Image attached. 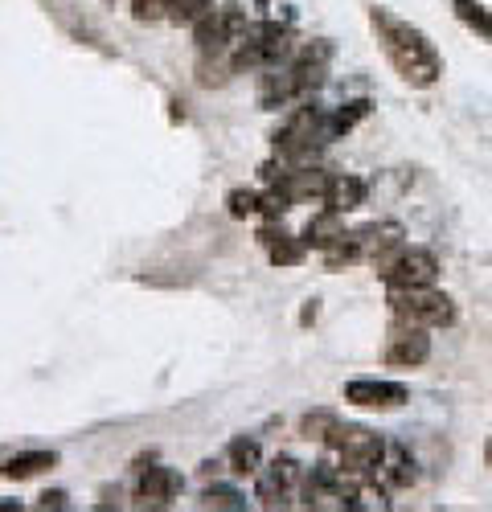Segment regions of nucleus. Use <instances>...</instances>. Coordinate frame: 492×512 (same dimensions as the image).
Instances as JSON below:
<instances>
[{
  "mask_svg": "<svg viewBox=\"0 0 492 512\" xmlns=\"http://www.w3.org/2000/svg\"><path fill=\"white\" fill-rule=\"evenodd\" d=\"M255 238H259L263 254L271 259V267H300L308 259V242L292 230H283V222H267Z\"/></svg>",
  "mask_w": 492,
  "mask_h": 512,
  "instance_id": "nucleus-13",
  "label": "nucleus"
},
{
  "mask_svg": "<svg viewBox=\"0 0 492 512\" xmlns=\"http://www.w3.org/2000/svg\"><path fill=\"white\" fill-rule=\"evenodd\" d=\"M378 484L386 488V492H402V488H410L415 484V459L406 455V447H386V463H382V472H378Z\"/></svg>",
  "mask_w": 492,
  "mask_h": 512,
  "instance_id": "nucleus-17",
  "label": "nucleus"
},
{
  "mask_svg": "<svg viewBox=\"0 0 492 512\" xmlns=\"http://www.w3.org/2000/svg\"><path fill=\"white\" fill-rule=\"evenodd\" d=\"M369 29H374L378 50L386 54V62L394 66V74L406 82V87L427 91V87H435V82L443 78V58L435 50V41L419 25L402 21L394 9L374 5V9H369Z\"/></svg>",
  "mask_w": 492,
  "mask_h": 512,
  "instance_id": "nucleus-1",
  "label": "nucleus"
},
{
  "mask_svg": "<svg viewBox=\"0 0 492 512\" xmlns=\"http://www.w3.org/2000/svg\"><path fill=\"white\" fill-rule=\"evenodd\" d=\"M320 205L333 209V213H353V209H361V205H365V181H361V177H349V173L333 177V181H328V193H324Z\"/></svg>",
  "mask_w": 492,
  "mask_h": 512,
  "instance_id": "nucleus-16",
  "label": "nucleus"
},
{
  "mask_svg": "<svg viewBox=\"0 0 492 512\" xmlns=\"http://www.w3.org/2000/svg\"><path fill=\"white\" fill-rule=\"evenodd\" d=\"M173 0H132V21L152 25V21H169Z\"/></svg>",
  "mask_w": 492,
  "mask_h": 512,
  "instance_id": "nucleus-26",
  "label": "nucleus"
},
{
  "mask_svg": "<svg viewBox=\"0 0 492 512\" xmlns=\"http://www.w3.org/2000/svg\"><path fill=\"white\" fill-rule=\"evenodd\" d=\"M226 213L234 222H246L259 213V189H230L226 193Z\"/></svg>",
  "mask_w": 492,
  "mask_h": 512,
  "instance_id": "nucleus-24",
  "label": "nucleus"
},
{
  "mask_svg": "<svg viewBox=\"0 0 492 512\" xmlns=\"http://www.w3.org/2000/svg\"><path fill=\"white\" fill-rule=\"evenodd\" d=\"M193 70H197V87H205V91L226 87V82L238 74L230 54H197V66Z\"/></svg>",
  "mask_w": 492,
  "mask_h": 512,
  "instance_id": "nucleus-20",
  "label": "nucleus"
},
{
  "mask_svg": "<svg viewBox=\"0 0 492 512\" xmlns=\"http://www.w3.org/2000/svg\"><path fill=\"white\" fill-rule=\"evenodd\" d=\"M37 504H41V508H66V504H70V496H66L62 488H54V492H41V496H37Z\"/></svg>",
  "mask_w": 492,
  "mask_h": 512,
  "instance_id": "nucleus-28",
  "label": "nucleus"
},
{
  "mask_svg": "<svg viewBox=\"0 0 492 512\" xmlns=\"http://www.w3.org/2000/svg\"><path fill=\"white\" fill-rule=\"evenodd\" d=\"M341 234H345V213H333V209H320V213H312L308 218V226H304V242H308V250H328V246H337L341 242Z\"/></svg>",
  "mask_w": 492,
  "mask_h": 512,
  "instance_id": "nucleus-15",
  "label": "nucleus"
},
{
  "mask_svg": "<svg viewBox=\"0 0 492 512\" xmlns=\"http://www.w3.org/2000/svg\"><path fill=\"white\" fill-rule=\"evenodd\" d=\"M246 13L238 5H218L214 13H205L193 25V46L197 54H230L238 46V37L246 33Z\"/></svg>",
  "mask_w": 492,
  "mask_h": 512,
  "instance_id": "nucleus-7",
  "label": "nucleus"
},
{
  "mask_svg": "<svg viewBox=\"0 0 492 512\" xmlns=\"http://www.w3.org/2000/svg\"><path fill=\"white\" fill-rule=\"evenodd\" d=\"M296 54V37L279 21H251L246 33L238 37V46L230 50L234 70L238 74H255V70H271L279 62H287Z\"/></svg>",
  "mask_w": 492,
  "mask_h": 512,
  "instance_id": "nucleus-3",
  "label": "nucleus"
},
{
  "mask_svg": "<svg viewBox=\"0 0 492 512\" xmlns=\"http://www.w3.org/2000/svg\"><path fill=\"white\" fill-rule=\"evenodd\" d=\"M484 463L492 467V435H488V447H484Z\"/></svg>",
  "mask_w": 492,
  "mask_h": 512,
  "instance_id": "nucleus-30",
  "label": "nucleus"
},
{
  "mask_svg": "<svg viewBox=\"0 0 492 512\" xmlns=\"http://www.w3.org/2000/svg\"><path fill=\"white\" fill-rule=\"evenodd\" d=\"M201 508H246V496L234 492V488H205Z\"/></svg>",
  "mask_w": 492,
  "mask_h": 512,
  "instance_id": "nucleus-27",
  "label": "nucleus"
},
{
  "mask_svg": "<svg viewBox=\"0 0 492 512\" xmlns=\"http://www.w3.org/2000/svg\"><path fill=\"white\" fill-rule=\"evenodd\" d=\"M300 480H304V467L292 455H275L267 467H259L255 500L263 508H287V504H292V492L300 488Z\"/></svg>",
  "mask_w": 492,
  "mask_h": 512,
  "instance_id": "nucleus-8",
  "label": "nucleus"
},
{
  "mask_svg": "<svg viewBox=\"0 0 492 512\" xmlns=\"http://www.w3.org/2000/svg\"><path fill=\"white\" fill-rule=\"evenodd\" d=\"M337 426H341V418H337L333 410H308V414L300 418V439L328 447V439L337 435Z\"/></svg>",
  "mask_w": 492,
  "mask_h": 512,
  "instance_id": "nucleus-22",
  "label": "nucleus"
},
{
  "mask_svg": "<svg viewBox=\"0 0 492 512\" xmlns=\"http://www.w3.org/2000/svg\"><path fill=\"white\" fill-rule=\"evenodd\" d=\"M185 488V476L177 472V467H164V463H148L140 467L136 476V488H132V500L140 508H169Z\"/></svg>",
  "mask_w": 492,
  "mask_h": 512,
  "instance_id": "nucleus-9",
  "label": "nucleus"
},
{
  "mask_svg": "<svg viewBox=\"0 0 492 512\" xmlns=\"http://www.w3.org/2000/svg\"><path fill=\"white\" fill-rule=\"evenodd\" d=\"M324 119H328V111L320 103L292 107V111H287V119L275 127V136H271L275 152L287 164H312L316 148L324 144Z\"/></svg>",
  "mask_w": 492,
  "mask_h": 512,
  "instance_id": "nucleus-5",
  "label": "nucleus"
},
{
  "mask_svg": "<svg viewBox=\"0 0 492 512\" xmlns=\"http://www.w3.org/2000/svg\"><path fill=\"white\" fill-rule=\"evenodd\" d=\"M287 209H292V197H287L279 185H271V189L259 193V213H263L267 222H283V213H287Z\"/></svg>",
  "mask_w": 492,
  "mask_h": 512,
  "instance_id": "nucleus-25",
  "label": "nucleus"
},
{
  "mask_svg": "<svg viewBox=\"0 0 492 512\" xmlns=\"http://www.w3.org/2000/svg\"><path fill=\"white\" fill-rule=\"evenodd\" d=\"M218 9V0H173V9H169V21L173 25H197L205 13H214Z\"/></svg>",
  "mask_w": 492,
  "mask_h": 512,
  "instance_id": "nucleus-23",
  "label": "nucleus"
},
{
  "mask_svg": "<svg viewBox=\"0 0 492 512\" xmlns=\"http://www.w3.org/2000/svg\"><path fill=\"white\" fill-rule=\"evenodd\" d=\"M451 13H456V21L464 29H472L480 41L492 46V9L488 5H480V0H451Z\"/></svg>",
  "mask_w": 492,
  "mask_h": 512,
  "instance_id": "nucleus-21",
  "label": "nucleus"
},
{
  "mask_svg": "<svg viewBox=\"0 0 492 512\" xmlns=\"http://www.w3.org/2000/svg\"><path fill=\"white\" fill-rule=\"evenodd\" d=\"M369 107H374V103H369V99H353V103H345V107H337L333 115H328L324 119V144H333V140H345L349 132H353V127L369 115Z\"/></svg>",
  "mask_w": 492,
  "mask_h": 512,
  "instance_id": "nucleus-19",
  "label": "nucleus"
},
{
  "mask_svg": "<svg viewBox=\"0 0 492 512\" xmlns=\"http://www.w3.org/2000/svg\"><path fill=\"white\" fill-rule=\"evenodd\" d=\"M390 316L402 324H419V328H447L456 324V304H451L447 291L431 287H390L386 295Z\"/></svg>",
  "mask_w": 492,
  "mask_h": 512,
  "instance_id": "nucleus-6",
  "label": "nucleus"
},
{
  "mask_svg": "<svg viewBox=\"0 0 492 512\" xmlns=\"http://www.w3.org/2000/svg\"><path fill=\"white\" fill-rule=\"evenodd\" d=\"M226 467L238 476V480H246V476H259V467H263V447L255 443V439H230V447H226Z\"/></svg>",
  "mask_w": 492,
  "mask_h": 512,
  "instance_id": "nucleus-18",
  "label": "nucleus"
},
{
  "mask_svg": "<svg viewBox=\"0 0 492 512\" xmlns=\"http://www.w3.org/2000/svg\"><path fill=\"white\" fill-rule=\"evenodd\" d=\"M406 386L402 381H378V377H357L345 386V402L361 406V410H398L406 402Z\"/></svg>",
  "mask_w": 492,
  "mask_h": 512,
  "instance_id": "nucleus-12",
  "label": "nucleus"
},
{
  "mask_svg": "<svg viewBox=\"0 0 492 512\" xmlns=\"http://www.w3.org/2000/svg\"><path fill=\"white\" fill-rule=\"evenodd\" d=\"M328 451H337L341 472L361 480L365 488H378V472L386 463V439L365 431V426H337V435L328 439Z\"/></svg>",
  "mask_w": 492,
  "mask_h": 512,
  "instance_id": "nucleus-4",
  "label": "nucleus"
},
{
  "mask_svg": "<svg viewBox=\"0 0 492 512\" xmlns=\"http://www.w3.org/2000/svg\"><path fill=\"white\" fill-rule=\"evenodd\" d=\"M328 62H333V46H328V41L296 46V54L287 58V62H279V66H271V70L259 74V107L279 111L287 103L308 99L320 87V82H324Z\"/></svg>",
  "mask_w": 492,
  "mask_h": 512,
  "instance_id": "nucleus-2",
  "label": "nucleus"
},
{
  "mask_svg": "<svg viewBox=\"0 0 492 512\" xmlns=\"http://www.w3.org/2000/svg\"><path fill=\"white\" fill-rule=\"evenodd\" d=\"M316 320V300H308V308H304V316H300V324H312Z\"/></svg>",
  "mask_w": 492,
  "mask_h": 512,
  "instance_id": "nucleus-29",
  "label": "nucleus"
},
{
  "mask_svg": "<svg viewBox=\"0 0 492 512\" xmlns=\"http://www.w3.org/2000/svg\"><path fill=\"white\" fill-rule=\"evenodd\" d=\"M427 357H431V336H427V328L394 320V328H390V336H386L382 361L394 365V369H419Z\"/></svg>",
  "mask_w": 492,
  "mask_h": 512,
  "instance_id": "nucleus-11",
  "label": "nucleus"
},
{
  "mask_svg": "<svg viewBox=\"0 0 492 512\" xmlns=\"http://www.w3.org/2000/svg\"><path fill=\"white\" fill-rule=\"evenodd\" d=\"M54 467H58V451H21V455L0 463V476H5L9 484H25L41 472H54Z\"/></svg>",
  "mask_w": 492,
  "mask_h": 512,
  "instance_id": "nucleus-14",
  "label": "nucleus"
},
{
  "mask_svg": "<svg viewBox=\"0 0 492 512\" xmlns=\"http://www.w3.org/2000/svg\"><path fill=\"white\" fill-rule=\"evenodd\" d=\"M386 287H431L439 279V259L423 246H402L398 259L382 271Z\"/></svg>",
  "mask_w": 492,
  "mask_h": 512,
  "instance_id": "nucleus-10",
  "label": "nucleus"
}]
</instances>
